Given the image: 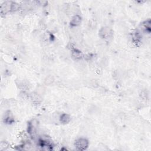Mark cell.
I'll list each match as a JSON object with an SVG mask.
<instances>
[{"mask_svg":"<svg viewBox=\"0 0 151 151\" xmlns=\"http://www.w3.org/2000/svg\"><path fill=\"white\" fill-rule=\"evenodd\" d=\"M76 146L79 150H84L88 146V142L85 139H80L76 142Z\"/></svg>","mask_w":151,"mask_h":151,"instance_id":"obj_1","label":"cell"},{"mask_svg":"<svg viewBox=\"0 0 151 151\" xmlns=\"http://www.w3.org/2000/svg\"><path fill=\"white\" fill-rule=\"evenodd\" d=\"M100 35L103 38L108 39L112 36V31L109 28H103L100 31Z\"/></svg>","mask_w":151,"mask_h":151,"instance_id":"obj_2","label":"cell"},{"mask_svg":"<svg viewBox=\"0 0 151 151\" xmlns=\"http://www.w3.org/2000/svg\"><path fill=\"white\" fill-rule=\"evenodd\" d=\"M80 22V17L79 15H76L73 18L72 21H71V24L73 25H79Z\"/></svg>","mask_w":151,"mask_h":151,"instance_id":"obj_3","label":"cell"},{"mask_svg":"<svg viewBox=\"0 0 151 151\" xmlns=\"http://www.w3.org/2000/svg\"><path fill=\"white\" fill-rule=\"evenodd\" d=\"M70 118L68 114H64L62 116H61V121H62V122L64 123H68V122L70 121Z\"/></svg>","mask_w":151,"mask_h":151,"instance_id":"obj_4","label":"cell"},{"mask_svg":"<svg viewBox=\"0 0 151 151\" xmlns=\"http://www.w3.org/2000/svg\"><path fill=\"white\" fill-rule=\"evenodd\" d=\"M47 80H48V81H45V82L46 84H50V83H53V82L54 81V79H53V77H51V76L48 77L47 78Z\"/></svg>","mask_w":151,"mask_h":151,"instance_id":"obj_5","label":"cell"}]
</instances>
